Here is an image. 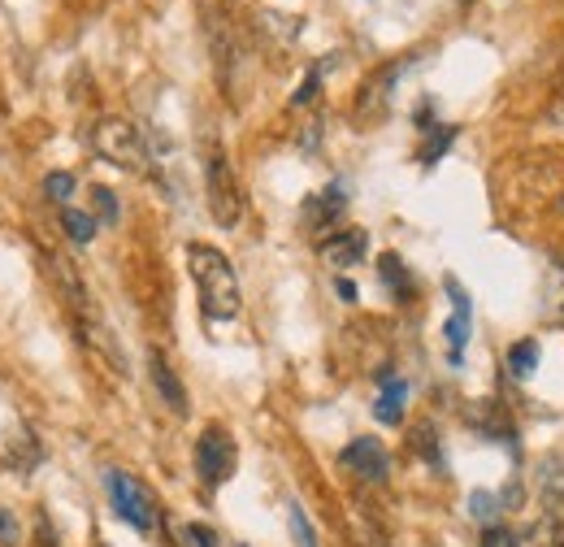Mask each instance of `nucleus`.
Masks as SVG:
<instances>
[{"label":"nucleus","mask_w":564,"mask_h":547,"mask_svg":"<svg viewBox=\"0 0 564 547\" xmlns=\"http://www.w3.org/2000/svg\"><path fill=\"white\" fill-rule=\"evenodd\" d=\"M205 196H209V213L217 226H239V217H243V192H239V183H235V170H230V161H226V152L213 143L209 157H205Z\"/></svg>","instance_id":"obj_3"},{"label":"nucleus","mask_w":564,"mask_h":547,"mask_svg":"<svg viewBox=\"0 0 564 547\" xmlns=\"http://www.w3.org/2000/svg\"><path fill=\"white\" fill-rule=\"evenodd\" d=\"M91 205L100 213V222H118V196L109 187H91Z\"/></svg>","instance_id":"obj_21"},{"label":"nucleus","mask_w":564,"mask_h":547,"mask_svg":"<svg viewBox=\"0 0 564 547\" xmlns=\"http://www.w3.org/2000/svg\"><path fill=\"white\" fill-rule=\"evenodd\" d=\"M534 486H539V500H543L552 513H561L564 508V452H552V457L539 461Z\"/></svg>","instance_id":"obj_11"},{"label":"nucleus","mask_w":564,"mask_h":547,"mask_svg":"<svg viewBox=\"0 0 564 547\" xmlns=\"http://www.w3.org/2000/svg\"><path fill=\"white\" fill-rule=\"evenodd\" d=\"M534 365H539V343L534 340H521L508 352V374H512V378H530Z\"/></svg>","instance_id":"obj_14"},{"label":"nucleus","mask_w":564,"mask_h":547,"mask_svg":"<svg viewBox=\"0 0 564 547\" xmlns=\"http://www.w3.org/2000/svg\"><path fill=\"white\" fill-rule=\"evenodd\" d=\"M413 439H417V452H422L430 465H443V457H438V448H434V430H430V426H417V435H413Z\"/></svg>","instance_id":"obj_22"},{"label":"nucleus","mask_w":564,"mask_h":547,"mask_svg":"<svg viewBox=\"0 0 564 547\" xmlns=\"http://www.w3.org/2000/svg\"><path fill=\"white\" fill-rule=\"evenodd\" d=\"M352 474H360L365 482H387V474H391V457H387V448L378 443V439H352L348 448H344V457H339Z\"/></svg>","instance_id":"obj_6"},{"label":"nucleus","mask_w":564,"mask_h":547,"mask_svg":"<svg viewBox=\"0 0 564 547\" xmlns=\"http://www.w3.org/2000/svg\"><path fill=\"white\" fill-rule=\"evenodd\" d=\"M105 491H109V504H113V513L127 522V526H135V530H152L156 526V508H152V495L143 491L140 482L131 479V474H122V470H109L105 474Z\"/></svg>","instance_id":"obj_4"},{"label":"nucleus","mask_w":564,"mask_h":547,"mask_svg":"<svg viewBox=\"0 0 564 547\" xmlns=\"http://www.w3.org/2000/svg\"><path fill=\"white\" fill-rule=\"evenodd\" d=\"M183 544L187 547H217V535H213L209 526H187V530H183Z\"/></svg>","instance_id":"obj_24"},{"label":"nucleus","mask_w":564,"mask_h":547,"mask_svg":"<svg viewBox=\"0 0 564 547\" xmlns=\"http://www.w3.org/2000/svg\"><path fill=\"white\" fill-rule=\"evenodd\" d=\"M339 296H344V300H356V287L348 278H339Z\"/></svg>","instance_id":"obj_26"},{"label":"nucleus","mask_w":564,"mask_h":547,"mask_svg":"<svg viewBox=\"0 0 564 547\" xmlns=\"http://www.w3.org/2000/svg\"><path fill=\"white\" fill-rule=\"evenodd\" d=\"M456 139V127H434V136H430V143L422 148V165H434L443 152H447V143Z\"/></svg>","instance_id":"obj_18"},{"label":"nucleus","mask_w":564,"mask_h":547,"mask_svg":"<svg viewBox=\"0 0 564 547\" xmlns=\"http://www.w3.org/2000/svg\"><path fill=\"white\" fill-rule=\"evenodd\" d=\"M44 192H48V201H70V196H74V174H66V170L48 174V179H44Z\"/></svg>","instance_id":"obj_20"},{"label":"nucleus","mask_w":564,"mask_h":547,"mask_svg":"<svg viewBox=\"0 0 564 547\" xmlns=\"http://www.w3.org/2000/svg\"><path fill=\"white\" fill-rule=\"evenodd\" d=\"M378 266H382V282H387L395 296H404V291H409V274H404V261H400L395 253H382V261H378Z\"/></svg>","instance_id":"obj_16"},{"label":"nucleus","mask_w":564,"mask_h":547,"mask_svg":"<svg viewBox=\"0 0 564 547\" xmlns=\"http://www.w3.org/2000/svg\"><path fill=\"white\" fill-rule=\"evenodd\" d=\"M91 148H96V157H105L109 165H118L127 174H148V165H152L148 139L127 118H100L96 131H91Z\"/></svg>","instance_id":"obj_2"},{"label":"nucleus","mask_w":564,"mask_h":547,"mask_svg":"<svg viewBox=\"0 0 564 547\" xmlns=\"http://www.w3.org/2000/svg\"><path fill=\"white\" fill-rule=\"evenodd\" d=\"M322 74H326V66H313L308 69V78L295 87V96H291V105H313L317 100V87H322Z\"/></svg>","instance_id":"obj_19"},{"label":"nucleus","mask_w":564,"mask_h":547,"mask_svg":"<svg viewBox=\"0 0 564 547\" xmlns=\"http://www.w3.org/2000/svg\"><path fill=\"white\" fill-rule=\"evenodd\" d=\"M365 253H369V235L365 230H339V235H330L322 244V261L330 270H352V266L365 261Z\"/></svg>","instance_id":"obj_7"},{"label":"nucleus","mask_w":564,"mask_h":547,"mask_svg":"<svg viewBox=\"0 0 564 547\" xmlns=\"http://www.w3.org/2000/svg\"><path fill=\"white\" fill-rule=\"evenodd\" d=\"M482 547H521V539H517L508 526H487V535H482Z\"/></svg>","instance_id":"obj_23"},{"label":"nucleus","mask_w":564,"mask_h":547,"mask_svg":"<svg viewBox=\"0 0 564 547\" xmlns=\"http://www.w3.org/2000/svg\"><path fill=\"white\" fill-rule=\"evenodd\" d=\"M447 296H452V318H447V326H443V335H447V347H452V361H460V352H465V343H469V296L460 291V282L456 278H447Z\"/></svg>","instance_id":"obj_10"},{"label":"nucleus","mask_w":564,"mask_h":547,"mask_svg":"<svg viewBox=\"0 0 564 547\" xmlns=\"http://www.w3.org/2000/svg\"><path fill=\"white\" fill-rule=\"evenodd\" d=\"M235 435L226 426H205V435L196 439V474L205 486H221V482L235 474Z\"/></svg>","instance_id":"obj_5"},{"label":"nucleus","mask_w":564,"mask_h":547,"mask_svg":"<svg viewBox=\"0 0 564 547\" xmlns=\"http://www.w3.org/2000/svg\"><path fill=\"white\" fill-rule=\"evenodd\" d=\"M62 226L74 244H91L96 239V217L91 213H78V208H62Z\"/></svg>","instance_id":"obj_15"},{"label":"nucleus","mask_w":564,"mask_h":547,"mask_svg":"<svg viewBox=\"0 0 564 547\" xmlns=\"http://www.w3.org/2000/svg\"><path fill=\"white\" fill-rule=\"evenodd\" d=\"M187 270H192V282L200 291V309H205L209 322L239 318V309H243L239 274H235L226 253H217L209 244H187Z\"/></svg>","instance_id":"obj_1"},{"label":"nucleus","mask_w":564,"mask_h":547,"mask_svg":"<svg viewBox=\"0 0 564 547\" xmlns=\"http://www.w3.org/2000/svg\"><path fill=\"white\" fill-rule=\"evenodd\" d=\"M344 208H348L344 187H326L322 196H308V201H304V226H308L313 235H322V230H330V226L344 217Z\"/></svg>","instance_id":"obj_9"},{"label":"nucleus","mask_w":564,"mask_h":547,"mask_svg":"<svg viewBox=\"0 0 564 547\" xmlns=\"http://www.w3.org/2000/svg\"><path fill=\"white\" fill-rule=\"evenodd\" d=\"M469 517L495 526V517H499V500H495L491 491H474V495H469Z\"/></svg>","instance_id":"obj_17"},{"label":"nucleus","mask_w":564,"mask_h":547,"mask_svg":"<svg viewBox=\"0 0 564 547\" xmlns=\"http://www.w3.org/2000/svg\"><path fill=\"white\" fill-rule=\"evenodd\" d=\"M521 547H564V522L561 517L534 522V526L521 535Z\"/></svg>","instance_id":"obj_13"},{"label":"nucleus","mask_w":564,"mask_h":547,"mask_svg":"<svg viewBox=\"0 0 564 547\" xmlns=\"http://www.w3.org/2000/svg\"><path fill=\"white\" fill-rule=\"evenodd\" d=\"M148 374H152V387H156V396L165 400V409L178 412V417H187V392H183L174 365H170L161 352H148Z\"/></svg>","instance_id":"obj_8"},{"label":"nucleus","mask_w":564,"mask_h":547,"mask_svg":"<svg viewBox=\"0 0 564 547\" xmlns=\"http://www.w3.org/2000/svg\"><path fill=\"white\" fill-rule=\"evenodd\" d=\"M404 396H409V387H404L400 378H387V374H382V396H378V405H373L382 426H400V421H404Z\"/></svg>","instance_id":"obj_12"},{"label":"nucleus","mask_w":564,"mask_h":547,"mask_svg":"<svg viewBox=\"0 0 564 547\" xmlns=\"http://www.w3.org/2000/svg\"><path fill=\"white\" fill-rule=\"evenodd\" d=\"M18 535H22V530H18L13 513H9V508H0V544H4V547H18Z\"/></svg>","instance_id":"obj_25"}]
</instances>
